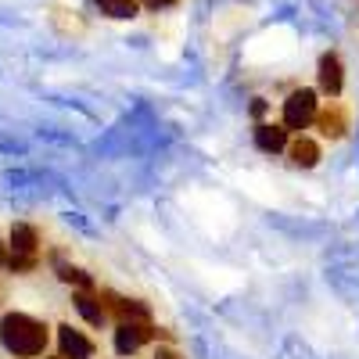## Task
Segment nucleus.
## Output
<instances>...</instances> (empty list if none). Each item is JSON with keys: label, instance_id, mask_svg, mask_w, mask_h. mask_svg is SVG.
<instances>
[{"label": "nucleus", "instance_id": "obj_4", "mask_svg": "<svg viewBox=\"0 0 359 359\" xmlns=\"http://www.w3.org/2000/svg\"><path fill=\"white\" fill-rule=\"evenodd\" d=\"M316 76H320V90H323L327 97H338V94H341V86H345V69H341V57H338L334 50L320 54Z\"/></svg>", "mask_w": 359, "mask_h": 359}, {"label": "nucleus", "instance_id": "obj_1", "mask_svg": "<svg viewBox=\"0 0 359 359\" xmlns=\"http://www.w3.org/2000/svg\"><path fill=\"white\" fill-rule=\"evenodd\" d=\"M47 323L25 316V313H8L0 320V341L15 359H36L47 348Z\"/></svg>", "mask_w": 359, "mask_h": 359}, {"label": "nucleus", "instance_id": "obj_15", "mask_svg": "<svg viewBox=\"0 0 359 359\" xmlns=\"http://www.w3.org/2000/svg\"><path fill=\"white\" fill-rule=\"evenodd\" d=\"M144 4L158 11V8H172V4H176V0H144Z\"/></svg>", "mask_w": 359, "mask_h": 359}, {"label": "nucleus", "instance_id": "obj_11", "mask_svg": "<svg viewBox=\"0 0 359 359\" xmlns=\"http://www.w3.org/2000/svg\"><path fill=\"white\" fill-rule=\"evenodd\" d=\"M57 277H62L65 284H72L76 291H90V287H94V280H90V273H83V269L79 266H57Z\"/></svg>", "mask_w": 359, "mask_h": 359}, {"label": "nucleus", "instance_id": "obj_7", "mask_svg": "<svg viewBox=\"0 0 359 359\" xmlns=\"http://www.w3.org/2000/svg\"><path fill=\"white\" fill-rule=\"evenodd\" d=\"M72 302H76L79 316H83L90 327H104V323H108L104 302H101V294H94V287H90V291H76V294H72Z\"/></svg>", "mask_w": 359, "mask_h": 359}, {"label": "nucleus", "instance_id": "obj_2", "mask_svg": "<svg viewBox=\"0 0 359 359\" xmlns=\"http://www.w3.org/2000/svg\"><path fill=\"white\" fill-rule=\"evenodd\" d=\"M158 334L165 338V331H158L151 320H123V323H115V352L118 355H133L144 341H151Z\"/></svg>", "mask_w": 359, "mask_h": 359}, {"label": "nucleus", "instance_id": "obj_16", "mask_svg": "<svg viewBox=\"0 0 359 359\" xmlns=\"http://www.w3.org/2000/svg\"><path fill=\"white\" fill-rule=\"evenodd\" d=\"M0 266H4V245H0Z\"/></svg>", "mask_w": 359, "mask_h": 359}, {"label": "nucleus", "instance_id": "obj_10", "mask_svg": "<svg viewBox=\"0 0 359 359\" xmlns=\"http://www.w3.org/2000/svg\"><path fill=\"white\" fill-rule=\"evenodd\" d=\"M287 155H291V165H298V169H313V165L320 162V144L309 140V137H298V140L287 144Z\"/></svg>", "mask_w": 359, "mask_h": 359}, {"label": "nucleus", "instance_id": "obj_14", "mask_svg": "<svg viewBox=\"0 0 359 359\" xmlns=\"http://www.w3.org/2000/svg\"><path fill=\"white\" fill-rule=\"evenodd\" d=\"M155 359H184V355H180L172 345H162V348H155Z\"/></svg>", "mask_w": 359, "mask_h": 359}, {"label": "nucleus", "instance_id": "obj_9", "mask_svg": "<svg viewBox=\"0 0 359 359\" xmlns=\"http://www.w3.org/2000/svg\"><path fill=\"white\" fill-rule=\"evenodd\" d=\"M40 252V233L29 223H15L11 226V255H36Z\"/></svg>", "mask_w": 359, "mask_h": 359}, {"label": "nucleus", "instance_id": "obj_5", "mask_svg": "<svg viewBox=\"0 0 359 359\" xmlns=\"http://www.w3.org/2000/svg\"><path fill=\"white\" fill-rule=\"evenodd\" d=\"M57 348H62L65 359H90L94 355V341H90L83 331H76L72 323L57 327Z\"/></svg>", "mask_w": 359, "mask_h": 359}, {"label": "nucleus", "instance_id": "obj_6", "mask_svg": "<svg viewBox=\"0 0 359 359\" xmlns=\"http://www.w3.org/2000/svg\"><path fill=\"white\" fill-rule=\"evenodd\" d=\"M255 147L259 151H266V155H280V151H287V126L280 123H259L255 126Z\"/></svg>", "mask_w": 359, "mask_h": 359}, {"label": "nucleus", "instance_id": "obj_12", "mask_svg": "<svg viewBox=\"0 0 359 359\" xmlns=\"http://www.w3.org/2000/svg\"><path fill=\"white\" fill-rule=\"evenodd\" d=\"M97 4L111 18H133L137 15V0H97Z\"/></svg>", "mask_w": 359, "mask_h": 359}, {"label": "nucleus", "instance_id": "obj_13", "mask_svg": "<svg viewBox=\"0 0 359 359\" xmlns=\"http://www.w3.org/2000/svg\"><path fill=\"white\" fill-rule=\"evenodd\" d=\"M8 266H11V273H29V269H36V255H11Z\"/></svg>", "mask_w": 359, "mask_h": 359}, {"label": "nucleus", "instance_id": "obj_8", "mask_svg": "<svg viewBox=\"0 0 359 359\" xmlns=\"http://www.w3.org/2000/svg\"><path fill=\"white\" fill-rule=\"evenodd\" d=\"M313 123H316V130H320L323 137L341 140V137H345V130H348V115H345V108H341V104H331V108L316 111Z\"/></svg>", "mask_w": 359, "mask_h": 359}, {"label": "nucleus", "instance_id": "obj_17", "mask_svg": "<svg viewBox=\"0 0 359 359\" xmlns=\"http://www.w3.org/2000/svg\"><path fill=\"white\" fill-rule=\"evenodd\" d=\"M50 359H65V355H50Z\"/></svg>", "mask_w": 359, "mask_h": 359}, {"label": "nucleus", "instance_id": "obj_3", "mask_svg": "<svg viewBox=\"0 0 359 359\" xmlns=\"http://www.w3.org/2000/svg\"><path fill=\"white\" fill-rule=\"evenodd\" d=\"M313 118H316V90H309V86L294 90V94L284 101V126L302 133V130L313 126Z\"/></svg>", "mask_w": 359, "mask_h": 359}]
</instances>
